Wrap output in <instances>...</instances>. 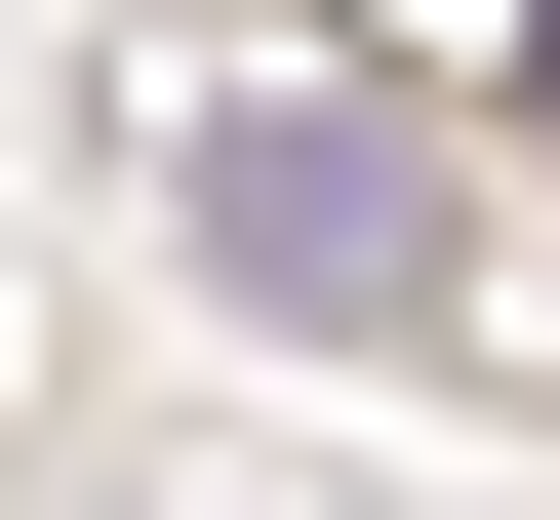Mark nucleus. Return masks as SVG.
<instances>
[{"instance_id":"obj_1","label":"nucleus","mask_w":560,"mask_h":520,"mask_svg":"<svg viewBox=\"0 0 560 520\" xmlns=\"http://www.w3.org/2000/svg\"><path fill=\"white\" fill-rule=\"evenodd\" d=\"M200 280L241 321H441V120L400 81H200Z\"/></svg>"},{"instance_id":"obj_2","label":"nucleus","mask_w":560,"mask_h":520,"mask_svg":"<svg viewBox=\"0 0 560 520\" xmlns=\"http://www.w3.org/2000/svg\"><path fill=\"white\" fill-rule=\"evenodd\" d=\"M521 120H560V0H521Z\"/></svg>"}]
</instances>
